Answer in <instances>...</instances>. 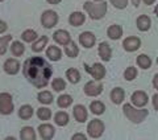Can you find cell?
I'll return each mask as SVG.
<instances>
[{
	"label": "cell",
	"mask_w": 158,
	"mask_h": 140,
	"mask_svg": "<svg viewBox=\"0 0 158 140\" xmlns=\"http://www.w3.org/2000/svg\"><path fill=\"white\" fill-rule=\"evenodd\" d=\"M23 73L29 82L37 89L48 86L49 79L52 78L53 69L42 57H32L25 61L23 66Z\"/></svg>",
	"instance_id": "obj_1"
},
{
	"label": "cell",
	"mask_w": 158,
	"mask_h": 140,
	"mask_svg": "<svg viewBox=\"0 0 158 140\" xmlns=\"http://www.w3.org/2000/svg\"><path fill=\"white\" fill-rule=\"evenodd\" d=\"M123 111H124V115L132 123H141L142 120H145V118L148 116V114H149L148 110L142 108V107H136L129 103L124 104Z\"/></svg>",
	"instance_id": "obj_2"
},
{
	"label": "cell",
	"mask_w": 158,
	"mask_h": 140,
	"mask_svg": "<svg viewBox=\"0 0 158 140\" xmlns=\"http://www.w3.org/2000/svg\"><path fill=\"white\" fill-rule=\"evenodd\" d=\"M83 7H85L86 12L90 15V17L92 20L102 19L107 12V4L104 2H95V3L86 2L85 4H83Z\"/></svg>",
	"instance_id": "obj_3"
},
{
	"label": "cell",
	"mask_w": 158,
	"mask_h": 140,
	"mask_svg": "<svg viewBox=\"0 0 158 140\" xmlns=\"http://www.w3.org/2000/svg\"><path fill=\"white\" fill-rule=\"evenodd\" d=\"M87 132H88V136L92 138V139L100 138L103 135V132H104V123H103L100 119H94V120H91L88 123Z\"/></svg>",
	"instance_id": "obj_4"
},
{
	"label": "cell",
	"mask_w": 158,
	"mask_h": 140,
	"mask_svg": "<svg viewBox=\"0 0 158 140\" xmlns=\"http://www.w3.org/2000/svg\"><path fill=\"white\" fill-rule=\"evenodd\" d=\"M12 112H13L12 95L8 93H2L0 94V114L9 115Z\"/></svg>",
	"instance_id": "obj_5"
},
{
	"label": "cell",
	"mask_w": 158,
	"mask_h": 140,
	"mask_svg": "<svg viewBox=\"0 0 158 140\" xmlns=\"http://www.w3.org/2000/svg\"><path fill=\"white\" fill-rule=\"evenodd\" d=\"M85 68L87 70V73L90 74L94 79H96V81H100V79H103L106 77V68L99 62L92 63L91 66L90 65H85Z\"/></svg>",
	"instance_id": "obj_6"
},
{
	"label": "cell",
	"mask_w": 158,
	"mask_h": 140,
	"mask_svg": "<svg viewBox=\"0 0 158 140\" xmlns=\"http://www.w3.org/2000/svg\"><path fill=\"white\" fill-rule=\"evenodd\" d=\"M83 89H85L86 95H88V97H98L99 94H102V91H103V85L100 82H98L96 79H94V81L87 82Z\"/></svg>",
	"instance_id": "obj_7"
},
{
	"label": "cell",
	"mask_w": 158,
	"mask_h": 140,
	"mask_svg": "<svg viewBox=\"0 0 158 140\" xmlns=\"http://www.w3.org/2000/svg\"><path fill=\"white\" fill-rule=\"evenodd\" d=\"M41 23L45 28H53L57 25L58 23V15L54 11H45L41 16Z\"/></svg>",
	"instance_id": "obj_8"
},
{
	"label": "cell",
	"mask_w": 158,
	"mask_h": 140,
	"mask_svg": "<svg viewBox=\"0 0 158 140\" xmlns=\"http://www.w3.org/2000/svg\"><path fill=\"white\" fill-rule=\"evenodd\" d=\"M4 68V72L9 76H15V74H17L20 72V62L17 61L16 58H8L6 62L3 65Z\"/></svg>",
	"instance_id": "obj_9"
},
{
	"label": "cell",
	"mask_w": 158,
	"mask_h": 140,
	"mask_svg": "<svg viewBox=\"0 0 158 140\" xmlns=\"http://www.w3.org/2000/svg\"><path fill=\"white\" fill-rule=\"evenodd\" d=\"M79 42H81L82 46L90 49L95 45L96 37H95V34L91 32H83V33H81V36H79Z\"/></svg>",
	"instance_id": "obj_10"
},
{
	"label": "cell",
	"mask_w": 158,
	"mask_h": 140,
	"mask_svg": "<svg viewBox=\"0 0 158 140\" xmlns=\"http://www.w3.org/2000/svg\"><path fill=\"white\" fill-rule=\"evenodd\" d=\"M132 104L136 107H144L145 104L148 103V95L145 91H141V90H138V91H135L132 94Z\"/></svg>",
	"instance_id": "obj_11"
},
{
	"label": "cell",
	"mask_w": 158,
	"mask_h": 140,
	"mask_svg": "<svg viewBox=\"0 0 158 140\" xmlns=\"http://www.w3.org/2000/svg\"><path fill=\"white\" fill-rule=\"evenodd\" d=\"M123 46L127 52H135L141 46V40L138 37H127L123 42Z\"/></svg>",
	"instance_id": "obj_12"
},
{
	"label": "cell",
	"mask_w": 158,
	"mask_h": 140,
	"mask_svg": "<svg viewBox=\"0 0 158 140\" xmlns=\"http://www.w3.org/2000/svg\"><path fill=\"white\" fill-rule=\"evenodd\" d=\"M53 38H54V41H56L57 44L63 45V46H66V45L71 41L70 33H69L67 31H63V29H59V31H57L56 33H54Z\"/></svg>",
	"instance_id": "obj_13"
},
{
	"label": "cell",
	"mask_w": 158,
	"mask_h": 140,
	"mask_svg": "<svg viewBox=\"0 0 158 140\" xmlns=\"http://www.w3.org/2000/svg\"><path fill=\"white\" fill-rule=\"evenodd\" d=\"M38 133H40V136H41L42 139H45V140H49V139H52L54 136V133H56V128H54L52 124H41V126L38 127Z\"/></svg>",
	"instance_id": "obj_14"
},
{
	"label": "cell",
	"mask_w": 158,
	"mask_h": 140,
	"mask_svg": "<svg viewBox=\"0 0 158 140\" xmlns=\"http://www.w3.org/2000/svg\"><path fill=\"white\" fill-rule=\"evenodd\" d=\"M73 114H74V118H75L77 122H79V123L86 122V119H87V108L83 106V104H77V106H74Z\"/></svg>",
	"instance_id": "obj_15"
},
{
	"label": "cell",
	"mask_w": 158,
	"mask_h": 140,
	"mask_svg": "<svg viewBox=\"0 0 158 140\" xmlns=\"http://www.w3.org/2000/svg\"><path fill=\"white\" fill-rule=\"evenodd\" d=\"M99 56L103 61H110L112 57V49L107 42H102L99 45Z\"/></svg>",
	"instance_id": "obj_16"
},
{
	"label": "cell",
	"mask_w": 158,
	"mask_h": 140,
	"mask_svg": "<svg viewBox=\"0 0 158 140\" xmlns=\"http://www.w3.org/2000/svg\"><path fill=\"white\" fill-rule=\"evenodd\" d=\"M85 20H86V16L82 12H73L70 15V17H69V21H70L73 27H81L85 23Z\"/></svg>",
	"instance_id": "obj_17"
},
{
	"label": "cell",
	"mask_w": 158,
	"mask_h": 140,
	"mask_svg": "<svg viewBox=\"0 0 158 140\" xmlns=\"http://www.w3.org/2000/svg\"><path fill=\"white\" fill-rule=\"evenodd\" d=\"M124 97H125V93L121 87H115L111 91V99L115 104H120L123 101H124Z\"/></svg>",
	"instance_id": "obj_18"
},
{
	"label": "cell",
	"mask_w": 158,
	"mask_h": 140,
	"mask_svg": "<svg viewBox=\"0 0 158 140\" xmlns=\"http://www.w3.org/2000/svg\"><path fill=\"white\" fill-rule=\"evenodd\" d=\"M46 57L49 59H52V61H59L62 57V52L61 49H59L58 46H49L48 50H46Z\"/></svg>",
	"instance_id": "obj_19"
},
{
	"label": "cell",
	"mask_w": 158,
	"mask_h": 140,
	"mask_svg": "<svg viewBox=\"0 0 158 140\" xmlns=\"http://www.w3.org/2000/svg\"><path fill=\"white\" fill-rule=\"evenodd\" d=\"M33 107L29 106V104H24V106L20 107L19 110V116L24 119V120H28V119H31L33 116Z\"/></svg>",
	"instance_id": "obj_20"
},
{
	"label": "cell",
	"mask_w": 158,
	"mask_h": 140,
	"mask_svg": "<svg viewBox=\"0 0 158 140\" xmlns=\"http://www.w3.org/2000/svg\"><path fill=\"white\" fill-rule=\"evenodd\" d=\"M107 34H108V37L112 38V40H118L123 36V28L120 25H116V24L115 25H111L108 28Z\"/></svg>",
	"instance_id": "obj_21"
},
{
	"label": "cell",
	"mask_w": 158,
	"mask_h": 140,
	"mask_svg": "<svg viewBox=\"0 0 158 140\" xmlns=\"http://www.w3.org/2000/svg\"><path fill=\"white\" fill-rule=\"evenodd\" d=\"M54 122H56L57 126L59 127H63V126H67L69 123V114L65 111H59L54 115Z\"/></svg>",
	"instance_id": "obj_22"
},
{
	"label": "cell",
	"mask_w": 158,
	"mask_h": 140,
	"mask_svg": "<svg viewBox=\"0 0 158 140\" xmlns=\"http://www.w3.org/2000/svg\"><path fill=\"white\" fill-rule=\"evenodd\" d=\"M150 24H152L150 19L148 16H145V15H141V16L137 19V28L140 29V31H142V32L148 31V29L150 28Z\"/></svg>",
	"instance_id": "obj_23"
},
{
	"label": "cell",
	"mask_w": 158,
	"mask_h": 140,
	"mask_svg": "<svg viewBox=\"0 0 158 140\" xmlns=\"http://www.w3.org/2000/svg\"><path fill=\"white\" fill-rule=\"evenodd\" d=\"M65 53H66L67 57L75 58L78 54H79V48L77 46V44L74 42V41H70V42H69L66 46H65Z\"/></svg>",
	"instance_id": "obj_24"
},
{
	"label": "cell",
	"mask_w": 158,
	"mask_h": 140,
	"mask_svg": "<svg viewBox=\"0 0 158 140\" xmlns=\"http://www.w3.org/2000/svg\"><path fill=\"white\" fill-rule=\"evenodd\" d=\"M48 37L46 36H42V37H40V38H37L34 42H32V50H34V52H41L44 48L46 46V44H48Z\"/></svg>",
	"instance_id": "obj_25"
},
{
	"label": "cell",
	"mask_w": 158,
	"mask_h": 140,
	"mask_svg": "<svg viewBox=\"0 0 158 140\" xmlns=\"http://www.w3.org/2000/svg\"><path fill=\"white\" fill-rule=\"evenodd\" d=\"M20 138L23 140H34L36 139V132H34V129L32 127H24L21 128V131H20Z\"/></svg>",
	"instance_id": "obj_26"
},
{
	"label": "cell",
	"mask_w": 158,
	"mask_h": 140,
	"mask_svg": "<svg viewBox=\"0 0 158 140\" xmlns=\"http://www.w3.org/2000/svg\"><path fill=\"white\" fill-rule=\"evenodd\" d=\"M73 103V98L69 94H63V95H59L57 99V104L61 108H67L69 106H71Z\"/></svg>",
	"instance_id": "obj_27"
},
{
	"label": "cell",
	"mask_w": 158,
	"mask_h": 140,
	"mask_svg": "<svg viewBox=\"0 0 158 140\" xmlns=\"http://www.w3.org/2000/svg\"><path fill=\"white\" fill-rule=\"evenodd\" d=\"M136 61H137V65L141 69H149L152 66V59L149 56H146V54H140Z\"/></svg>",
	"instance_id": "obj_28"
},
{
	"label": "cell",
	"mask_w": 158,
	"mask_h": 140,
	"mask_svg": "<svg viewBox=\"0 0 158 140\" xmlns=\"http://www.w3.org/2000/svg\"><path fill=\"white\" fill-rule=\"evenodd\" d=\"M11 52L13 56L19 57L25 52V46H24V44H21V41H13L11 44Z\"/></svg>",
	"instance_id": "obj_29"
},
{
	"label": "cell",
	"mask_w": 158,
	"mask_h": 140,
	"mask_svg": "<svg viewBox=\"0 0 158 140\" xmlns=\"http://www.w3.org/2000/svg\"><path fill=\"white\" fill-rule=\"evenodd\" d=\"M66 78L70 81L71 83H78L81 81V73H79V70L77 69H69L66 72Z\"/></svg>",
	"instance_id": "obj_30"
},
{
	"label": "cell",
	"mask_w": 158,
	"mask_h": 140,
	"mask_svg": "<svg viewBox=\"0 0 158 140\" xmlns=\"http://www.w3.org/2000/svg\"><path fill=\"white\" fill-rule=\"evenodd\" d=\"M21 38H23L25 42H34V41H36V40L38 38V34H37L36 31H32V29H27V31L23 32Z\"/></svg>",
	"instance_id": "obj_31"
},
{
	"label": "cell",
	"mask_w": 158,
	"mask_h": 140,
	"mask_svg": "<svg viewBox=\"0 0 158 140\" xmlns=\"http://www.w3.org/2000/svg\"><path fill=\"white\" fill-rule=\"evenodd\" d=\"M90 110H91L92 114H95V115H102L103 112H104L106 107H104V104H103L100 101H94V102H91V104H90Z\"/></svg>",
	"instance_id": "obj_32"
},
{
	"label": "cell",
	"mask_w": 158,
	"mask_h": 140,
	"mask_svg": "<svg viewBox=\"0 0 158 140\" xmlns=\"http://www.w3.org/2000/svg\"><path fill=\"white\" fill-rule=\"evenodd\" d=\"M38 102H41L42 104H50L53 102V94L50 91H46V90H44L38 94Z\"/></svg>",
	"instance_id": "obj_33"
},
{
	"label": "cell",
	"mask_w": 158,
	"mask_h": 140,
	"mask_svg": "<svg viewBox=\"0 0 158 140\" xmlns=\"http://www.w3.org/2000/svg\"><path fill=\"white\" fill-rule=\"evenodd\" d=\"M37 116L41 120H49L52 118V110L48 107H40L37 110Z\"/></svg>",
	"instance_id": "obj_34"
},
{
	"label": "cell",
	"mask_w": 158,
	"mask_h": 140,
	"mask_svg": "<svg viewBox=\"0 0 158 140\" xmlns=\"http://www.w3.org/2000/svg\"><path fill=\"white\" fill-rule=\"evenodd\" d=\"M12 36H4L0 37V56L6 54V52L8 50V44L11 42Z\"/></svg>",
	"instance_id": "obj_35"
},
{
	"label": "cell",
	"mask_w": 158,
	"mask_h": 140,
	"mask_svg": "<svg viewBox=\"0 0 158 140\" xmlns=\"http://www.w3.org/2000/svg\"><path fill=\"white\" fill-rule=\"evenodd\" d=\"M52 87L56 90V91H62V90L66 87V82L63 81L62 78H56V79H53V82H52Z\"/></svg>",
	"instance_id": "obj_36"
},
{
	"label": "cell",
	"mask_w": 158,
	"mask_h": 140,
	"mask_svg": "<svg viewBox=\"0 0 158 140\" xmlns=\"http://www.w3.org/2000/svg\"><path fill=\"white\" fill-rule=\"evenodd\" d=\"M124 77H125L127 81H133V79L137 77V69L133 68V66L127 68L125 72H124Z\"/></svg>",
	"instance_id": "obj_37"
},
{
	"label": "cell",
	"mask_w": 158,
	"mask_h": 140,
	"mask_svg": "<svg viewBox=\"0 0 158 140\" xmlns=\"http://www.w3.org/2000/svg\"><path fill=\"white\" fill-rule=\"evenodd\" d=\"M111 4L115 8H118V9H123V8H125L127 7V4H128V0H110Z\"/></svg>",
	"instance_id": "obj_38"
},
{
	"label": "cell",
	"mask_w": 158,
	"mask_h": 140,
	"mask_svg": "<svg viewBox=\"0 0 158 140\" xmlns=\"http://www.w3.org/2000/svg\"><path fill=\"white\" fill-rule=\"evenodd\" d=\"M71 139H73V140H77V139H81V140H86V139H87V136H86L85 133H74Z\"/></svg>",
	"instance_id": "obj_39"
},
{
	"label": "cell",
	"mask_w": 158,
	"mask_h": 140,
	"mask_svg": "<svg viewBox=\"0 0 158 140\" xmlns=\"http://www.w3.org/2000/svg\"><path fill=\"white\" fill-rule=\"evenodd\" d=\"M153 106H154V108L158 111V94L153 95Z\"/></svg>",
	"instance_id": "obj_40"
},
{
	"label": "cell",
	"mask_w": 158,
	"mask_h": 140,
	"mask_svg": "<svg viewBox=\"0 0 158 140\" xmlns=\"http://www.w3.org/2000/svg\"><path fill=\"white\" fill-rule=\"evenodd\" d=\"M7 28H8V25L6 24V21H0V33H4L7 31Z\"/></svg>",
	"instance_id": "obj_41"
},
{
	"label": "cell",
	"mask_w": 158,
	"mask_h": 140,
	"mask_svg": "<svg viewBox=\"0 0 158 140\" xmlns=\"http://www.w3.org/2000/svg\"><path fill=\"white\" fill-rule=\"evenodd\" d=\"M153 86H154L158 90V73L154 76V78H153Z\"/></svg>",
	"instance_id": "obj_42"
},
{
	"label": "cell",
	"mask_w": 158,
	"mask_h": 140,
	"mask_svg": "<svg viewBox=\"0 0 158 140\" xmlns=\"http://www.w3.org/2000/svg\"><path fill=\"white\" fill-rule=\"evenodd\" d=\"M142 2H144V3L146 4V6H152V4H153V3H154V2H156V0H142Z\"/></svg>",
	"instance_id": "obj_43"
},
{
	"label": "cell",
	"mask_w": 158,
	"mask_h": 140,
	"mask_svg": "<svg viewBox=\"0 0 158 140\" xmlns=\"http://www.w3.org/2000/svg\"><path fill=\"white\" fill-rule=\"evenodd\" d=\"M48 3H50V4H59V3H61V0H48Z\"/></svg>",
	"instance_id": "obj_44"
},
{
	"label": "cell",
	"mask_w": 158,
	"mask_h": 140,
	"mask_svg": "<svg viewBox=\"0 0 158 140\" xmlns=\"http://www.w3.org/2000/svg\"><path fill=\"white\" fill-rule=\"evenodd\" d=\"M140 2H141V0H132V3H133V6H135V7L140 6Z\"/></svg>",
	"instance_id": "obj_45"
},
{
	"label": "cell",
	"mask_w": 158,
	"mask_h": 140,
	"mask_svg": "<svg viewBox=\"0 0 158 140\" xmlns=\"http://www.w3.org/2000/svg\"><path fill=\"white\" fill-rule=\"evenodd\" d=\"M154 12H156V15H157V16H158V4H157V7L154 8Z\"/></svg>",
	"instance_id": "obj_46"
},
{
	"label": "cell",
	"mask_w": 158,
	"mask_h": 140,
	"mask_svg": "<svg viewBox=\"0 0 158 140\" xmlns=\"http://www.w3.org/2000/svg\"><path fill=\"white\" fill-rule=\"evenodd\" d=\"M95 2H103V0H95Z\"/></svg>",
	"instance_id": "obj_47"
},
{
	"label": "cell",
	"mask_w": 158,
	"mask_h": 140,
	"mask_svg": "<svg viewBox=\"0 0 158 140\" xmlns=\"http://www.w3.org/2000/svg\"><path fill=\"white\" fill-rule=\"evenodd\" d=\"M157 63H158V58H157Z\"/></svg>",
	"instance_id": "obj_48"
},
{
	"label": "cell",
	"mask_w": 158,
	"mask_h": 140,
	"mask_svg": "<svg viewBox=\"0 0 158 140\" xmlns=\"http://www.w3.org/2000/svg\"><path fill=\"white\" fill-rule=\"evenodd\" d=\"M0 2H3V0H0Z\"/></svg>",
	"instance_id": "obj_49"
}]
</instances>
